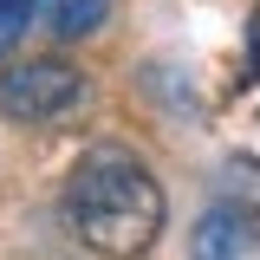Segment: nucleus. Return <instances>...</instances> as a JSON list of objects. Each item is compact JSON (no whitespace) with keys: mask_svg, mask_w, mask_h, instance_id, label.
<instances>
[{"mask_svg":"<svg viewBox=\"0 0 260 260\" xmlns=\"http://www.w3.org/2000/svg\"><path fill=\"white\" fill-rule=\"evenodd\" d=\"M162 221H169V202L162 182L150 176V162L117 150V143H98L78 156V169L65 176V228L104 260H137L156 247Z\"/></svg>","mask_w":260,"mask_h":260,"instance_id":"f257e3e1","label":"nucleus"},{"mask_svg":"<svg viewBox=\"0 0 260 260\" xmlns=\"http://www.w3.org/2000/svg\"><path fill=\"white\" fill-rule=\"evenodd\" d=\"M254 254H260V208H241L234 195H221L195 221L189 260H254Z\"/></svg>","mask_w":260,"mask_h":260,"instance_id":"20e7f679","label":"nucleus"},{"mask_svg":"<svg viewBox=\"0 0 260 260\" xmlns=\"http://www.w3.org/2000/svg\"><path fill=\"white\" fill-rule=\"evenodd\" d=\"M104 20H111V0H0V59H13L26 32L91 39Z\"/></svg>","mask_w":260,"mask_h":260,"instance_id":"7ed1b4c3","label":"nucleus"},{"mask_svg":"<svg viewBox=\"0 0 260 260\" xmlns=\"http://www.w3.org/2000/svg\"><path fill=\"white\" fill-rule=\"evenodd\" d=\"M85 98H91L85 72L72 59H52V52L46 59H20V65L0 72V117H13L26 130H52L65 117H78Z\"/></svg>","mask_w":260,"mask_h":260,"instance_id":"f03ea898","label":"nucleus"}]
</instances>
